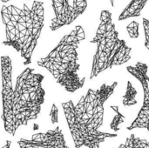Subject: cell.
Returning a JSON list of instances; mask_svg holds the SVG:
<instances>
[{"label": "cell", "mask_w": 149, "mask_h": 148, "mask_svg": "<svg viewBox=\"0 0 149 148\" xmlns=\"http://www.w3.org/2000/svg\"><path fill=\"white\" fill-rule=\"evenodd\" d=\"M117 85V81L111 85L103 84L97 90L89 89L77 105L72 100L61 104L76 148H100L107 139L118 136L117 133L99 131L103 125L104 105Z\"/></svg>", "instance_id": "obj_1"}, {"label": "cell", "mask_w": 149, "mask_h": 148, "mask_svg": "<svg viewBox=\"0 0 149 148\" xmlns=\"http://www.w3.org/2000/svg\"><path fill=\"white\" fill-rule=\"evenodd\" d=\"M85 38L84 29L77 25L70 34L61 38L46 57L38 61V65L46 69L56 82L68 92H74L85 85V77L79 75L80 65L78 55L79 45Z\"/></svg>", "instance_id": "obj_2"}, {"label": "cell", "mask_w": 149, "mask_h": 148, "mask_svg": "<svg viewBox=\"0 0 149 148\" xmlns=\"http://www.w3.org/2000/svg\"><path fill=\"white\" fill-rule=\"evenodd\" d=\"M100 21L96 35L90 41L97 45L93 58L90 79H93L113 66L126 64L131 59L132 48L125 40L119 38L115 24L112 21L111 11L102 10Z\"/></svg>", "instance_id": "obj_3"}, {"label": "cell", "mask_w": 149, "mask_h": 148, "mask_svg": "<svg viewBox=\"0 0 149 148\" xmlns=\"http://www.w3.org/2000/svg\"><path fill=\"white\" fill-rule=\"evenodd\" d=\"M44 76L32 68H25L17 78L12 102L13 129L27 126L41 113L45 92L42 86Z\"/></svg>", "instance_id": "obj_4"}, {"label": "cell", "mask_w": 149, "mask_h": 148, "mask_svg": "<svg viewBox=\"0 0 149 148\" xmlns=\"http://www.w3.org/2000/svg\"><path fill=\"white\" fill-rule=\"evenodd\" d=\"M44 3L34 0L31 8L24 3L11 38L3 44L12 47L24 58V65L31 63V57L44 27Z\"/></svg>", "instance_id": "obj_5"}, {"label": "cell", "mask_w": 149, "mask_h": 148, "mask_svg": "<svg viewBox=\"0 0 149 148\" xmlns=\"http://www.w3.org/2000/svg\"><path fill=\"white\" fill-rule=\"evenodd\" d=\"M1 75H2V107L3 113L1 119L3 123L5 132L11 136H15L16 133L13 129L12 120V102L14 90L12 87V63L9 56H2L0 58Z\"/></svg>", "instance_id": "obj_6"}, {"label": "cell", "mask_w": 149, "mask_h": 148, "mask_svg": "<svg viewBox=\"0 0 149 148\" xmlns=\"http://www.w3.org/2000/svg\"><path fill=\"white\" fill-rule=\"evenodd\" d=\"M127 72L134 76L141 85L143 89V105L136 119L127 126L129 131L134 129H146L149 133V76L148 74V66L142 62H137L135 65H128Z\"/></svg>", "instance_id": "obj_7"}, {"label": "cell", "mask_w": 149, "mask_h": 148, "mask_svg": "<svg viewBox=\"0 0 149 148\" xmlns=\"http://www.w3.org/2000/svg\"><path fill=\"white\" fill-rule=\"evenodd\" d=\"M19 148H70L65 142L63 131L59 126L48 130L45 133H38L30 140L20 139L17 140Z\"/></svg>", "instance_id": "obj_8"}, {"label": "cell", "mask_w": 149, "mask_h": 148, "mask_svg": "<svg viewBox=\"0 0 149 148\" xmlns=\"http://www.w3.org/2000/svg\"><path fill=\"white\" fill-rule=\"evenodd\" d=\"M52 3L55 17L52 20L50 29L52 31H56L65 25H67L72 5H70L69 0H52Z\"/></svg>", "instance_id": "obj_9"}, {"label": "cell", "mask_w": 149, "mask_h": 148, "mask_svg": "<svg viewBox=\"0 0 149 148\" xmlns=\"http://www.w3.org/2000/svg\"><path fill=\"white\" fill-rule=\"evenodd\" d=\"M147 2L148 0H132L119 16V21L127 19L129 17H140Z\"/></svg>", "instance_id": "obj_10"}, {"label": "cell", "mask_w": 149, "mask_h": 148, "mask_svg": "<svg viewBox=\"0 0 149 148\" xmlns=\"http://www.w3.org/2000/svg\"><path fill=\"white\" fill-rule=\"evenodd\" d=\"M87 7V1L86 0H73L71 14L67 22V25L74 22L80 15H82Z\"/></svg>", "instance_id": "obj_11"}, {"label": "cell", "mask_w": 149, "mask_h": 148, "mask_svg": "<svg viewBox=\"0 0 149 148\" xmlns=\"http://www.w3.org/2000/svg\"><path fill=\"white\" fill-rule=\"evenodd\" d=\"M117 148H149V140L141 139L134 134H131L123 144Z\"/></svg>", "instance_id": "obj_12"}, {"label": "cell", "mask_w": 149, "mask_h": 148, "mask_svg": "<svg viewBox=\"0 0 149 148\" xmlns=\"http://www.w3.org/2000/svg\"><path fill=\"white\" fill-rule=\"evenodd\" d=\"M138 92L131 83V81H127V91L125 95L122 98V104L124 106H132L137 104V100L135 99Z\"/></svg>", "instance_id": "obj_13"}, {"label": "cell", "mask_w": 149, "mask_h": 148, "mask_svg": "<svg viewBox=\"0 0 149 148\" xmlns=\"http://www.w3.org/2000/svg\"><path fill=\"white\" fill-rule=\"evenodd\" d=\"M110 108L115 112V116L113 117V119L110 124V126H111V129L116 133V132L120 131V126L125 122L126 118L121 113H120V110H119L120 107L118 106H110Z\"/></svg>", "instance_id": "obj_14"}, {"label": "cell", "mask_w": 149, "mask_h": 148, "mask_svg": "<svg viewBox=\"0 0 149 148\" xmlns=\"http://www.w3.org/2000/svg\"><path fill=\"white\" fill-rule=\"evenodd\" d=\"M127 31L131 38H137L139 37V24L136 21H132L127 26Z\"/></svg>", "instance_id": "obj_15"}, {"label": "cell", "mask_w": 149, "mask_h": 148, "mask_svg": "<svg viewBox=\"0 0 149 148\" xmlns=\"http://www.w3.org/2000/svg\"><path fill=\"white\" fill-rule=\"evenodd\" d=\"M142 23H143V28L145 32V46L149 51V19L143 18Z\"/></svg>", "instance_id": "obj_16"}, {"label": "cell", "mask_w": 149, "mask_h": 148, "mask_svg": "<svg viewBox=\"0 0 149 148\" xmlns=\"http://www.w3.org/2000/svg\"><path fill=\"white\" fill-rule=\"evenodd\" d=\"M50 117H51L52 124H56L58 122V108L55 105L52 106V111L50 113Z\"/></svg>", "instance_id": "obj_17"}, {"label": "cell", "mask_w": 149, "mask_h": 148, "mask_svg": "<svg viewBox=\"0 0 149 148\" xmlns=\"http://www.w3.org/2000/svg\"><path fill=\"white\" fill-rule=\"evenodd\" d=\"M10 145H11V141H10V140H6L5 145H4L3 147L0 148H10Z\"/></svg>", "instance_id": "obj_18"}, {"label": "cell", "mask_w": 149, "mask_h": 148, "mask_svg": "<svg viewBox=\"0 0 149 148\" xmlns=\"http://www.w3.org/2000/svg\"><path fill=\"white\" fill-rule=\"evenodd\" d=\"M110 1V3H111V5L113 7L114 6V0H109Z\"/></svg>", "instance_id": "obj_19"}, {"label": "cell", "mask_w": 149, "mask_h": 148, "mask_svg": "<svg viewBox=\"0 0 149 148\" xmlns=\"http://www.w3.org/2000/svg\"><path fill=\"white\" fill-rule=\"evenodd\" d=\"M1 2H3V3H8V2H10V1H11V0H0Z\"/></svg>", "instance_id": "obj_20"}]
</instances>
